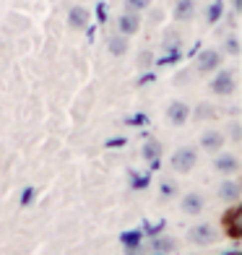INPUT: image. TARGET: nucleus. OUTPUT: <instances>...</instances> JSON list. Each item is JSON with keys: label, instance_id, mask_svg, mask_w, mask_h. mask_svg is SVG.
Segmentation results:
<instances>
[{"label": "nucleus", "instance_id": "obj_13", "mask_svg": "<svg viewBox=\"0 0 242 255\" xmlns=\"http://www.w3.org/2000/svg\"><path fill=\"white\" fill-rule=\"evenodd\" d=\"M224 133L222 130H206L201 135V148H206V151H222V146H224Z\"/></svg>", "mask_w": 242, "mask_h": 255}, {"label": "nucleus", "instance_id": "obj_36", "mask_svg": "<svg viewBox=\"0 0 242 255\" xmlns=\"http://www.w3.org/2000/svg\"><path fill=\"white\" fill-rule=\"evenodd\" d=\"M235 255H240V253H235Z\"/></svg>", "mask_w": 242, "mask_h": 255}, {"label": "nucleus", "instance_id": "obj_22", "mask_svg": "<svg viewBox=\"0 0 242 255\" xmlns=\"http://www.w3.org/2000/svg\"><path fill=\"white\" fill-rule=\"evenodd\" d=\"M120 242L125 248H135V245H141V232H125V235H120Z\"/></svg>", "mask_w": 242, "mask_h": 255}, {"label": "nucleus", "instance_id": "obj_30", "mask_svg": "<svg viewBox=\"0 0 242 255\" xmlns=\"http://www.w3.org/2000/svg\"><path fill=\"white\" fill-rule=\"evenodd\" d=\"M125 143H128V138L118 135V138H110V141H107V148H115V146H118V148H122Z\"/></svg>", "mask_w": 242, "mask_h": 255}, {"label": "nucleus", "instance_id": "obj_33", "mask_svg": "<svg viewBox=\"0 0 242 255\" xmlns=\"http://www.w3.org/2000/svg\"><path fill=\"white\" fill-rule=\"evenodd\" d=\"M161 16H164L161 10H151V24H159V21H161Z\"/></svg>", "mask_w": 242, "mask_h": 255}, {"label": "nucleus", "instance_id": "obj_6", "mask_svg": "<svg viewBox=\"0 0 242 255\" xmlns=\"http://www.w3.org/2000/svg\"><path fill=\"white\" fill-rule=\"evenodd\" d=\"M138 29H141V13H135V10H125V13L118 18V31L125 34V37L138 34Z\"/></svg>", "mask_w": 242, "mask_h": 255}, {"label": "nucleus", "instance_id": "obj_7", "mask_svg": "<svg viewBox=\"0 0 242 255\" xmlns=\"http://www.w3.org/2000/svg\"><path fill=\"white\" fill-rule=\"evenodd\" d=\"M167 120H169V125H175V128L185 125L190 120V107L185 102H172L167 107Z\"/></svg>", "mask_w": 242, "mask_h": 255}, {"label": "nucleus", "instance_id": "obj_4", "mask_svg": "<svg viewBox=\"0 0 242 255\" xmlns=\"http://www.w3.org/2000/svg\"><path fill=\"white\" fill-rule=\"evenodd\" d=\"M222 68V52L219 50H203L198 57H195V65L193 71L195 73H214Z\"/></svg>", "mask_w": 242, "mask_h": 255}, {"label": "nucleus", "instance_id": "obj_1", "mask_svg": "<svg viewBox=\"0 0 242 255\" xmlns=\"http://www.w3.org/2000/svg\"><path fill=\"white\" fill-rule=\"evenodd\" d=\"M195 164H198V151L193 146H180L169 156V169L177 172V175H188Z\"/></svg>", "mask_w": 242, "mask_h": 255}, {"label": "nucleus", "instance_id": "obj_31", "mask_svg": "<svg viewBox=\"0 0 242 255\" xmlns=\"http://www.w3.org/2000/svg\"><path fill=\"white\" fill-rule=\"evenodd\" d=\"M154 81H156V76H154V73H143L141 78L135 81V84H138V86H148V84H154Z\"/></svg>", "mask_w": 242, "mask_h": 255}, {"label": "nucleus", "instance_id": "obj_27", "mask_svg": "<svg viewBox=\"0 0 242 255\" xmlns=\"http://www.w3.org/2000/svg\"><path fill=\"white\" fill-rule=\"evenodd\" d=\"M193 73H195V71H190V68H188V71H180V73L175 76V84H177V86H188L190 81H193Z\"/></svg>", "mask_w": 242, "mask_h": 255}, {"label": "nucleus", "instance_id": "obj_23", "mask_svg": "<svg viewBox=\"0 0 242 255\" xmlns=\"http://www.w3.org/2000/svg\"><path fill=\"white\" fill-rule=\"evenodd\" d=\"M130 188L133 190H146L148 188V175H135V172H130Z\"/></svg>", "mask_w": 242, "mask_h": 255}, {"label": "nucleus", "instance_id": "obj_19", "mask_svg": "<svg viewBox=\"0 0 242 255\" xmlns=\"http://www.w3.org/2000/svg\"><path fill=\"white\" fill-rule=\"evenodd\" d=\"M224 16V0H211L209 8H206V21L209 24H219Z\"/></svg>", "mask_w": 242, "mask_h": 255}, {"label": "nucleus", "instance_id": "obj_29", "mask_svg": "<svg viewBox=\"0 0 242 255\" xmlns=\"http://www.w3.org/2000/svg\"><path fill=\"white\" fill-rule=\"evenodd\" d=\"M229 135H232V141L240 143V138H242V130H240V123L232 120V125H229Z\"/></svg>", "mask_w": 242, "mask_h": 255}, {"label": "nucleus", "instance_id": "obj_5", "mask_svg": "<svg viewBox=\"0 0 242 255\" xmlns=\"http://www.w3.org/2000/svg\"><path fill=\"white\" fill-rule=\"evenodd\" d=\"M180 208H182V214H188V216H198L206 208V195L203 193H185L180 201Z\"/></svg>", "mask_w": 242, "mask_h": 255}, {"label": "nucleus", "instance_id": "obj_3", "mask_svg": "<svg viewBox=\"0 0 242 255\" xmlns=\"http://www.w3.org/2000/svg\"><path fill=\"white\" fill-rule=\"evenodd\" d=\"M211 91L216 97H232L237 91V73L232 71V68L216 71V76L211 78Z\"/></svg>", "mask_w": 242, "mask_h": 255}, {"label": "nucleus", "instance_id": "obj_28", "mask_svg": "<svg viewBox=\"0 0 242 255\" xmlns=\"http://www.w3.org/2000/svg\"><path fill=\"white\" fill-rule=\"evenodd\" d=\"M34 198H37V190H34V188H26L24 195H21V206H31Z\"/></svg>", "mask_w": 242, "mask_h": 255}, {"label": "nucleus", "instance_id": "obj_24", "mask_svg": "<svg viewBox=\"0 0 242 255\" xmlns=\"http://www.w3.org/2000/svg\"><path fill=\"white\" fill-rule=\"evenodd\" d=\"M135 65L141 68V71H143V68H151V65H154V52H148V50H143L141 55L135 57Z\"/></svg>", "mask_w": 242, "mask_h": 255}, {"label": "nucleus", "instance_id": "obj_8", "mask_svg": "<svg viewBox=\"0 0 242 255\" xmlns=\"http://www.w3.org/2000/svg\"><path fill=\"white\" fill-rule=\"evenodd\" d=\"M211 167L219 175H235V172H240V159L235 154H219V156H214Z\"/></svg>", "mask_w": 242, "mask_h": 255}, {"label": "nucleus", "instance_id": "obj_10", "mask_svg": "<svg viewBox=\"0 0 242 255\" xmlns=\"http://www.w3.org/2000/svg\"><path fill=\"white\" fill-rule=\"evenodd\" d=\"M89 21H91V13L84 5H73L71 10H68V26L71 29H86Z\"/></svg>", "mask_w": 242, "mask_h": 255}, {"label": "nucleus", "instance_id": "obj_11", "mask_svg": "<svg viewBox=\"0 0 242 255\" xmlns=\"http://www.w3.org/2000/svg\"><path fill=\"white\" fill-rule=\"evenodd\" d=\"M141 156L151 164V169H159V161H161V143L154 141V138H148L141 148Z\"/></svg>", "mask_w": 242, "mask_h": 255}, {"label": "nucleus", "instance_id": "obj_35", "mask_svg": "<svg viewBox=\"0 0 242 255\" xmlns=\"http://www.w3.org/2000/svg\"><path fill=\"white\" fill-rule=\"evenodd\" d=\"M156 255H161V253H156Z\"/></svg>", "mask_w": 242, "mask_h": 255}, {"label": "nucleus", "instance_id": "obj_32", "mask_svg": "<svg viewBox=\"0 0 242 255\" xmlns=\"http://www.w3.org/2000/svg\"><path fill=\"white\" fill-rule=\"evenodd\" d=\"M125 255H143V248L135 245V248H125Z\"/></svg>", "mask_w": 242, "mask_h": 255}, {"label": "nucleus", "instance_id": "obj_34", "mask_svg": "<svg viewBox=\"0 0 242 255\" xmlns=\"http://www.w3.org/2000/svg\"><path fill=\"white\" fill-rule=\"evenodd\" d=\"M232 8H235V13H240V10H242V0H232Z\"/></svg>", "mask_w": 242, "mask_h": 255}, {"label": "nucleus", "instance_id": "obj_2", "mask_svg": "<svg viewBox=\"0 0 242 255\" xmlns=\"http://www.w3.org/2000/svg\"><path fill=\"white\" fill-rule=\"evenodd\" d=\"M219 237H222V232H219L214 224H209V222H201V224H195V227L188 229V240H190V245H195V248H209Z\"/></svg>", "mask_w": 242, "mask_h": 255}, {"label": "nucleus", "instance_id": "obj_25", "mask_svg": "<svg viewBox=\"0 0 242 255\" xmlns=\"http://www.w3.org/2000/svg\"><path fill=\"white\" fill-rule=\"evenodd\" d=\"M151 5V0H125V10H135V13H141Z\"/></svg>", "mask_w": 242, "mask_h": 255}, {"label": "nucleus", "instance_id": "obj_16", "mask_svg": "<svg viewBox=\"0 0 242 255\" xmlns=\"http://www.w3.org/2000/svg\"><path fill=\"white\" fill-rule=\"evenodd\" d=\"M193 16H195V0H177L175 18L177 21H193Z\"/></svg>", "mask_w": 242, "mask_h": 255}, {"label": "nucleus", "instance_id": "obj_26", "mask_svg": "<svg viewBox=\"0 0 242 255\" xmlns=\"http://www.w3.org/2000/svg\"><path fill=\"white\" fill-rule=\"evenodd\" d=\"M148 123V118L143 112H138V115H128V118H125V125H133V128H138V125H146Z\"/></svg>", "mask_w": 242, "mask_h": 255}, {"label": "nucleus", "instance_id": "obj_21", "mask_svg": "<svg viewBox=\"0 0 242 255\" xmlns=\"http://www.w3.org/2000/svg\"><path fill=\"white\" fill-rule=\"evenodd\" d=\"M222 52L232 55V57H237V55H240V39H237V34H229V37L224 39V44H222Z\"/></svg>", "mask_w": 242, "mask_h": 255}, {"label": "nucleus", "instance_id": "obj_20", "mask_svg": "<svg viewBox=\"0 0 242 255\" xmlns=\"http://www.w3.org/2000/svg\"><path fill=\"white\" fill-rule=\"evenodd\" d=\"M159 193H161V198H175V195L180 193V182H175V180H161V182H159Z\"/></svg>", "mask_w": 242, "mask_h": 255}, {"label": "nucleus", "instance_id": "obj_12", "mask_svg": "<svg viewBox=\"0 0 242 255\" xmlns=\"http://www.w3.org/2000/svg\"><path fill=\"white\" fill-rule=\"evenodd\" d=\"M216 195H219L224 203H237V201H240V182H237V180H224L222 185H219Z\"/></svg>", "mask_w": 242, "mask_h": 255}, {"label": "nucleus", "instance_id": "obj_9", "mask_svg": "<svg viewBox=\"0 0 242 255\" xmlns=\"http://www.w3.org/2000/svg\"><path fill=\"white\" fill-rule=\"evenodd\" d=\"M224 224H227V235L232 240H240L242 237V208L235 206L232 211L224 216Z\"/></svg>", "mask_w": 242, "mask_h": 255}, {"label": "nucleus", "instance_id": "obj_14", "mask_svg": "<svg viewBox=\"0 0 242 255\" xmlns=\"http://www.w3.org/2000/svg\"><path fill=\"white\" fill-rule=\"evenodd\" d=\"M161 50H164V55H167V52H182V37H180L175 29H167V31H164Z\"/></svg>", "mask_w": 242, "mask_h": 255}, {"label": "nucleus", "instance_id": "obj_18", "mask_svg": "<svg viewBox=\"0 0 242 255\" xmlns=\"http://www.w3.org/2000/svg\"><path fill=\"white\" fill-rule=\"evenodd\" d=\"M151 248H154L156 253H161V255H167V253H175V250H177V240L169 237V235H161V237H154Z\"/></svg>", "mask_w": 242, "mask_h": 255}, {"label": "nucleus", "instance_id": "obj_15", "mask_svg": "<svg viewBox=\"0 0 242 255\" xmlns=\"http://www.w3.org/2000/svg\"><path fill=\"white\" fill-rule=\"evenodd\" d=\"M128 47H130V42H128V37H125V34H112L110 42H107V50H110L112 55H118V57H122L125 52H128Z\"/></svg>", "mask_w": 242, "mask_h": 255}, {"label": "nucleus", "instance_id": "obj_17", "mask_svg": "<svg viewBox=\"0 0 242 255\" xmlns=\"http://www.w3.org/2000/svg\"><path fill=\"white\" fill-rule=\"evenodd\" d=\"M214 118H216V107H214V104H209V102H201L198 107L193 110V120L195 123H209Z\"/></svg>", "mask_w": 242, "mask_h": 255}]
</instances>
